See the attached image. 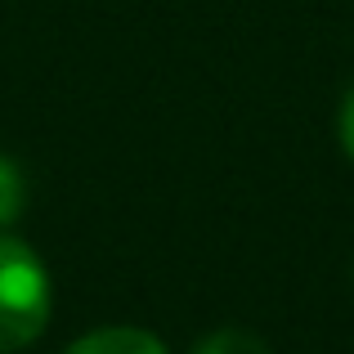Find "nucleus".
Masks as SVG:
<instances>
[{"label": "nucleus", "mask_w": 354, "mask_h": 354, "mask_svg": "<svg viewBox=\"0 0 354 354\" xmlns=\"http://www.w3.org/2000/svg\"><path fill=\"white\" fill-rule=\"evenodd\" d=\"M193 354H269V346L256 337V332H242V328H225V332H211Z\"/></svg>", "instance_id": "20e7f679"}, {"label": "nucleus", "mask_w": 354, "mask_h": 354, "mask_svg": "<svg viewBox=\"0 0 354 354\" xmlns=\"http://www.w3.org/2000/svg\"><path fill=\"white\" fill-rule=\"evenodd\" d=\"M50 323V274L23 238L0 234V354L27 350Z\"/></svg>", "instance_id": "f257e3e1"}, {"label": "nucleus", "mask_w": 354, "mask_h": 354, "mask_svg": "<svg viewBox=\"0 0 354 354\" xmlns=\"http://www.w3.org/2000/svg\"><path fill=\"white\" fill-rule=\"evenodd\" d=\"M63 354H166V346L144 328H99L72 341Z\"/></svg>", "instance_id": "f03ea898"}, {"label": "nucleus", "mask_w": 354, "mask_h": 354, "mask_svg": "<svg viewBox=\"0 0 354 354\" xmlns=\"http://www.w3.org/2000/svg\"><path fill=\"white\" fill-rule=\"evenodd\" d=\"M27 211V180L18 171V162L0 157V234L9 225H18V216Z\"/></svg>", "instance_id": "7ed1b4c3"}, {"label": "nucleus", "mask_w": 354, "mask_h": 354, "mask_svg": "<svg viewBox=\"0 0 354 354\" xmlns=\"http://www.w3.org/2000/svg\"><path fill=\"white\" fill-rule=\"evenodd\" d=\"M341 148H346L350 162H354V90L346 95V108H341Z\"/></svg>", "instance_id": "39448f33"}]
</instances>
